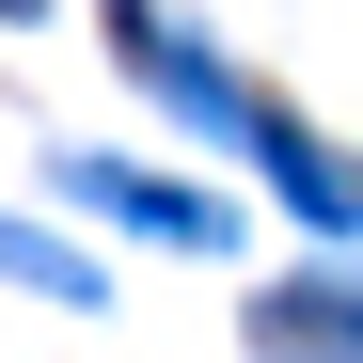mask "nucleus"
Listing matches in <instances>:
<instances>
[{
    "mask_svg": "<svg viewBox=\"0 0 363 363\" xmlns=\"http://www.w3.org/2000/svg\"><path fill=\"white\" fill-rule=\"evenodd\" d=\"M111 32H127V64H143V79H158L174 111H190V127H237V143H253V127H269V111H253V95H237V79L206 64V48H190V32H174V16H158V0H111Z\"/></svg>",
    "mask_w": 363,
    "mask_h": 363,
    "instance_id": "nucleus-1",
    "label": "nucleus"
},
{
    "mask_svg": "<svg viewBox=\"0 0 363 363\" xmlns=\"http://www.w3.org/2000/svg\"><path fill=\"white\" fill-rule=\"evenodd\" d=\"M253 332H269V347H300V332H363V284H284Z\"/></svg>",
    "mask_w": 363,
    "mask_h": 363,
    "instance_id": "nucleus-3",
    "label": "nucleus"
},
{
    "mask_svg": "<svg viewBox=\"0 0 363 363\" xmlns=\"http://www.w3.org/2000/svg\"><path fill=\"white\" fill-rule=\"evenodd\" d=\"M0 269H32L48 300H95V269H79V253H48V237H16V221H0Z\"/></svg>",
    "mask_w": 363,
    "mask_h": 363,
    "instance_id": "nucleus-4",
    "label": "nucleus"
},
{
    "mask_svg": "<svg viewBox=\"0 0 363 363\" xmlns=\"http://www.w3.org/2000/svg\"><path fill=\"white\" fill-rule=\"evenodd\" d=\"M79 190H95L111 221L174 237V253H206V237H221V206H206V190H158V174H127V158H79Z\"/></svg>",
    "mask_w": 363,
    "mask_h": 363,
    "instance_id": "nucleus-2",
    "label": "nucleus"
}]
</instances>
